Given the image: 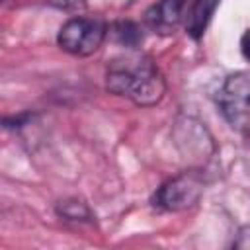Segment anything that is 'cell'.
Returning a JSON list of instances; mask_svg holds the SVG:
<instances>
[{
	"instance_id": "6da1fadb",
	"label": "cell",
	"mask_w": 250,
	"mask_h": 250,
	"mask_svg": "<svg viewBox=\"0 0 250 250\" xmlns=\"http://www.w3.org/2000/svg\"><path fill=\"white\" fill-rule=\"evenodd\" d=\"M105 88L139 107H152L166 94V80L154 61L141 53L113 59L105 68Z\"/></svg>"
},
{
	"instance_id": "7a4b0ae2",
	"label": "cell",
	"mask_w": 250,
	"mask_h": 250,
	"mask_svg": "<svg viewBox=\"0 0 250 250\" xmlns=\"http://www.w3.org/2000/svg\"><path fill=\"white\" fill-rule=\"evenodd\" d=\"M215 104L223 119L250 141V70H240L223 80Z\"/></svg>"
},
{
	"instance_id": "3957f363",
	"label": "cell",
	"mask_w": 250,
	"mask_h": 250,
	"mask_svg": "<svg viewBox=\"0 0 250 250\" xmlns=\"http://www.w3.org/2000/svg\"><path fill=\"white\" fill-rule=\"evenodd\" d=\"M205 191V178L199 168H189L160 184L152 195V205L166 213H182L197 205Z\"/></svg>"
},
{
	"instance_id": "277c9868",
	"label": "cell",
	"mask_w": 250,
	"mask_h": 250,
	"mask_svg": "<svg viewBox=\"0 0 250 250\" xmlns=\"http://www.w3.org/2000/svg\"><path fill=\"white\" fill-rule=\"evenodd\" d=\"M105 37H107V23L104 20L76 16V18H68L61 25L57 33V45L72 57H90L102 47Z\"/></svg>"
},
{
	"instance_id": "5b68a950",
	"label": "cell",
	"mask_w": 250,
	"mask_h": 250,
	"mask_svg": "<svg viewBox=\"0 0 250 250\" xmlns=\"http://www.w3.org/2000/svg\"><path fill=\"white\" fill-rule=\"evenodd\" d=\"M174 139H176L180 152L186 158H191L197 162H205L213 154V148H215L213 139L203 127V123H199L193 117H182L176 121Z\"/></svg>"
},
{
	"instance_id": "8992f818",
	"label": "cell",
	"mask_w": 250,
	"mask_h": 250,
	"mask_svg": "<svg viewBox=\"0 0 250 250\" xmlns=\"http://www.w3.org/2000/svg\"><path fill=\"white\" fill-rule=\"evenodd\" d=\"M189 8V0H158L145 12V25L154 33H174L184 23Z\"/></svg>"
},
{
	"instance_id": "52a82bcc",
	"label": "cell",
	"mask_w": 250,
	"mask_h": 250,
	"mask_svg": "<svg viewBox=\"0 0 250 250\" xmlns=\"http://www.w3.org/2000/svg\"><path fill=\"white\" fill-rule=\"evenodd\" d=\"M219 0H193L186 14V29L193 39H199L205 33L207 23L211 21V16L217 8Z\"/></svg>"
},
{
	"instance_id": "ba28073f",
	"label": "cell",
	"mask_w": 250,
	"mask_h": 250,
	"mask_svg": "<svg viewBox=\"0 0 250 250\" xmlns=\"http://www.w3.org/2000/svg\"><path fill=\"white\" fill-rule=\"evenodd\" d=\"M107 33H111L113 39H115L119 45L127 47V49H135V47L143 41V29H141L137 23L129 21V20L111 23V25L107 27Z\"/></svg>"
},
{
	"instance_id": "9c48e42d",
	"label": "cell",
	"mask_w": 250,
	"mask_h": 250,
	"mask_svg": "<svg viewBox=\"0 0 250 250\" xmlns=\"http://www.w3.org/2000/svg\"><path fill=\"white\" fill-rule=\"evenodd\" d=\"M57 213L64 221H74V223H92V219H94L90 207L76 197H68V199L59 201Z\"/></svg>"
},
{
	"instance_id": "30bf717a",
	"label": "cell",
	"mask_w": 250,
	"mask_h": 250,
	"mask_svg": "<svg viewBox=\"0 0 250 250\" xmlns=\"http://www.w3.org/2000/svg\"><path fill=\"white\" fill-rule=\"evenodd\" d=\"M232 248L238 250H250V225H244L236 230V236L232 240Z\"/></svg>"
},
{
	"instance_id": "8fae6325",
	"label": "cell",
	"mask_w": 250,
	"mask_h": 250,
	"mask_svg": "<svg viewBox=\"0 0 250 250\" xmlns=\"http://www.w3.org/2000/svg\"><path fill=\"white\" fill-rule=\"evenodd\" d=\"M240 53H242V57L246 61H250V27L240 37Z\"/></svg>"
}]
</instances>
